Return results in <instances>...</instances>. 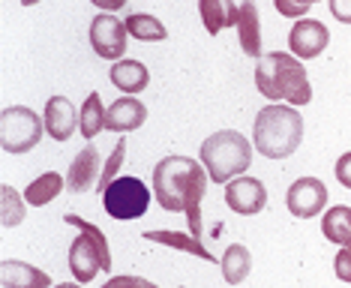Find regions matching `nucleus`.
<instances>
[{"instance_id": "nucleus-27", "label": "nucleus", "mask_w": 351, "mask_h": 288, "mask_svg": "<svg viewBox=\"0 0 351 288\" xmlns=\"http://www.w3.org/2000/svg\"><path fill=\"white\" fill-rule=\"evenodd\" d=\"M63 222H66V226H73V228H78V231H84V235H90L93 240H97L99 250H102V259H106V274H108V270H111V250H108V237L102 235V228L93 226V222H87V219H82V216H75V213H63Z\"/></svg>"}, {"instance_id": "nucleus-24", "label": "nucleus", "mask_w": 351, "mask_h": 288, "mask_svg": "<svg viewBox=\"0 0 351 288\" xmlns=\"http://www.w3.org/2000/svg\"><path fill=\"white\" fill-rule=\"evenodd\" d=\"M78 130L87 141L97 139V135L106 130V106H102V96L99 93H90L82 106V115H78Z\"/></svg>"}, {"instance_id": "nucleus-14", "label": "nucleus", "mask_w": 351, "mask_h": 288, "mask_svg": "<svg viewBox=\"0 0 351 288\" xmlns=\"http://www.w3.org/2000/svg\"><path fill=\"white\" fill-rule=\"evenodd\" d=\"M99 174H102V159H99V150L93 144H84L82 154L73 159L66 171V189L69 192H87L93 183H99Z\"/></svg>"}, {"instance_id": "nucleus-20", "label": "nucleus", "mask_w": 351, "mask_h": 288, "mask_svg": "<svg viewBox=\"0 0 351 288\" xmlns=\"http://www.w3.org/2000/svg\"><path fill=\"white\" fill-rule=\"evenodd\" d=\"M63 187H66V180H63L58 171H45V174H39V178H34L27 183L25 202L30 207H45V204H51L54 198L60 195Z\"/></svg>"}, {"instance_id": "nucleus-30", "label": "nucleus", "mask_w": 351, "mask_h": 288, "mask_svg": "<svg viewBox=\"0 0 351 288\" xmlns=\"http://www.w3.org/2000/svg\"><path fill=\"white\" fill-rule=\"evenodd\" d=\"M333 274L339 283H351V246H339L337 259H333Z\"/></svg>"}, {"instance_id": "nucleus-9", "label": "nucleus", "mask_w": 351, "mask_h": 288, "mask_svg": "<svg viewBox=\"0 0 351 288\" xmlns=\"http://www.w3.org/2000/svg\"><path fill=\"white\" fill-rule=\"evenodd\" d=\"M69 270H73L75 283H82V285L93 283L99 276V270H106V259H102L99 243L90 235H84V231L69 246Z\"/></svg>"}, {"instance_id": "nucleus-8", "label": "nucleus", "mask_w": 351, "mask_h": 288, "mask_svg": "<svg viewBox=\"0 0 351 288\" xmlns=\"http://www.w3.org/2000/svg\"><path fill=\"white\" fill-rule=\"evenodd\" d=\"M327 187L318 178H298L285 192V207L298 219H313L327 207Z\"/></svg>"}, {"instance_id": "nucleus-13", "label": "nucleus", "mask_w": 351, "mask_h": 288, "mask_svg": "<svg viewBox=\"0 0 351 288\" xmlns=\"http://www.w3.org/2000/svg\"><path fill=\"white\" fill-rule=\"evenodd\" d=\"M43 120H45V132L60 144L73 139V132L78 130V111L66 96H51V99L45 102Z\"/></svg>"}, {"instance_id": "nucleus-6", "label": "nucleus", "mask_w": 351, "mask_h": 288, "mask_svg": "<svg viewBox=\"0 0 351 288\" xmlns=\"http://www.w3.org/2000/svg\"><path fill=\"white\" fill-rule=\"evenodd\" d=\"M150 195L154 192L147 189L145 180L138 178H117L111 187L102 192V207H106V213L111 219H141V216L147 213L150 207Z\"/></svg>"}, {"instance_id": "nucleus-16", "label": "nucleus", "mask_w": 351, "mask_h": 288, "mask_svg": "<svg viewBox=\"0 0 351 288\" xmlns=\"http://www.w3.org/2000/svg\"><path fill=\"white\" fill-rule=\"evenodd\" d=\"M108 78H111V84H114L121 93H126V96H135V93L147 91V84H150L147 67L141 60H132V58L117 60L114 67H111Z\"/></svg>"}, {"instance_id": "nucleus-22", "label": "nucleus", "mask_w": 351, "mask_h": 288, "mask_svg": "<svg viewBox=\"0 0 351 288\" xmlns=\"http://www.w3.org/2000/svg\"><path fill=\"white\" fill-rule=\"evenodd\" d=\"M252 270V255L243 243H231L226 255H222V279L228 285H241Z\"/></svg>"}, {"instance_id": "nucleus-34", "label": "nucleus", "mask_w": 351, "mask_h": 288, "mask_svg": "<svg viewBox=\"0 0 351 288\" xmlns=\"http://www.w3.org/2000/svg\"><path fill=\"white\" fill-rule=\"evenodd\" d=\"M51 288H84L82 283H58V285H51Z\"/></svg>"}, {"instance_id": "nucleus-11", "label": "nucleus", "mask_w": 351, "mask_h": 288, "mask_svg": "<svg viewBox=\"0 0 351 288\" xmlns=\"http://www.w3.org/2000/svg\"><path fill=\"white\" fill-rule=\"evenodd\" d=\"M226 204L234 213H241V216L261 213L265 211V204H267L265 183H261L258 178H246V174H241V178L226 183Z\"/></svg>"}, {"instance_id": "nucleus-31", "label": "nucleus", "mask_w": 351, "mask_h": 288, "mask_svg": "<svg viewBox=\"0 0 351 288\" xmlns=\"http://www.w3.org/2000/svg\"><path fill=\"white\" fill-rule=\"evenodd\" d=\"M333 174H337L339 187L351 189V150H348V154H342V156L337 159V165H333Z\"/></svg>"}, {"instance_id": "nucleus-18", "label": "nucleus", "mask_w": 351, "mask_h": 288, "mask_svg": "<svg viewBox=\"0 0 351 288\" xmlns=\"http://www.w3.org/2000/svg\"><path fill=\"white\" fill-rule=\"evenodd\" d=\"M258 6L255 0H243L241 12H237V36H241V48L246 58H261V27H258Z\"/></svg>"}, {"instance_id": "nucleus-26", "label": "nucleus", "mask_w": 351, "mask_h": 288, "mask_svg": "<svg viewBox=\"0 0 351 288\" xmlns=\"http://www.w3.org/2000/svg\"><path fill=\"white\" fill-rule=\"evenodd\" d=\"M123 159H126V141L117 139V141H114V150H111L108 159H106V165H102V174H99V183H97L99 192H106L111 183L117 180V171H121Z\"/></svg>"}, {"instance_id": "nucleus-10", "label": "nucleus", "mask_w": 351, "mask_h": 288, "mask_svg": "<svg viewBox=\"0 0 351 288\" xmlns=\"http://www.w3.org/2000/svg\"><path fill=\"white\" fill-rule=\"evenodd\" d=\"M330 43V30L327 24H322L318 19H300L298 24H291L289 34V51L300 60H313L327 48Z\"/></svg>"}, {"instance_id": "nucleus-17", "label": "nucleus", "mask_w": 351, "mask_h": 288, "mask_svg": "<svg viewBox=\"0 0 351 288\" xmlns=\"http://www.w3.org/2000/svg\"><path fill=\"white\" fill-rule=\"evenodd\" d=\"M198 12H202V24L210 36L222 34L226 27H237V12L241 6L234 0H198Z\"/></svg>"}, {"instance_id": "nucleus-28", "label": "nucleus", "mask_w": 351, "mask_h": 288, "mask_svg": "<svg viewBox=\"0 0 351 288\" xmlns=\"http://www.w3.org/2000/svg\"><path fill=\"white\" fill-rule=\"evenodd\" d=\"M313 3H318V0H274L276 12L282 15V19H294V21L306 19V12Z\"/></svg>"}, {"instance_id": "nucleus-36", "label": "nucleus", "mask_w": 351, "mask_h": 288, "mask_svg": "<svg viewBox=\"0 0 351 288\" xmlns=\"http://www.w3.org/2000/svg\"><path fill=\"white\" fill-rule=\"evenodd\" d=\"M123 3H126V0H123Z\"/></svg>"}, {"instance_id": "nucleus-25", "label": "nucleus", "mask_w": 351, "mask_h": 288, "mask_svg": "<svg viewBox=\"0 0 351 288\" xmlns=\"http://www.w3.org/2000/svg\"><path fill=\"white\" fill-rule=\"evenodd\" d=\"M25 204L27 202L19 195V189H12L10 183L0 187V222H3V228L21 226V219H25Z\"/></svg>"}, {"instance_id": "nucleus-32", "label": "nucleus", "mask_w": 351, "mask_h": 288, "mask_svg": "<svg viewBox=\"0 0 351 288\" xmlns=\"http://www.w3.org/2000/svg\"><path fill=\"white\" fill-rule=\"evenodd\" d=\"M330 15L342 24H351V0H330Z\"/></svg>"}, {"instance_id": "nucleus-3", "label": "nucleus", "mask_w": 351, "mask_h": 288, "mask_svg": "<svg viewBox=\"0 0 351 288\" xmlns=\"http://www.w3.org/2000/svg\"><path fill=\"white\" fill-rule=\"evenodd\" d=\"M303 141V117L294 106L270 102L255 115L252 144L267 159H289Z\"/></svg>"}, {"instance_id": "nucleus-35", "label": "nucleus", "mask_w": 351, "mask_h": 288, "mask_svg": "<svg viewBox=\"0 0 351 288\" xmlns=\"http://www.w3.org/2000/svg\"><path fill=\"white\" fill-rule=\"evenodd\" d=\"M39 0H21V6H36Z\"/></svg>"}, {"instance_id": "nucleus-23", "label": "nucleus", "mask_w": 351, "mask_h": 288, "mask_svg": "<svg viewBox=\"0 0 351 288\" xmlns=\"http://www.w3.org/2000/svg\"><path fill=\"white\" fill-rule=\"evenodd\" d=\"M126 30L138 43H162V39H169V27L156 15H147V12H132L126 19Z\"/></svg>"}, {"instance_id": "nucleus-4", "label": "nucleus", "mask_w": 351, "mask_h": 288, "mask_svg": "<svg viewBox=\"0 0 351 288\" xmlns=\"http://www.w3.org/2000/svg\"><path fill=\"white\" fill-rule=\"evenodd\" d=\"M202 165L213 183H231L252 165V144L237 130H219L202 141Z\"/></svg>"}, {"instance_id": "nucleus-2", "label": "nucleus", "mask_w": 351, "mask_h": 288, "mask_svg": "<svg viewBox=\"0 0 351 288\" xmlns=\"http://www.w3.org/2000/svg\"><path fill=\"white\" fill-rule=\"evenodd\" d=\"M255 87H258V93L267 96L270 102L285 99L294 108L309 106V99H313L309 75H306V69H303L300 58H294L291 51L261 54L258 63H255Z\"/></svg>"}, {"instance_id": "nucleus-19", "label": "nucleus", "mask_w": 351, "mask_h": 288, "mask_svg": "<svg viewBox=\"0 0 351 288\" xmlns=\"http://www.w3.org/2000/svg\"><path fill=\"white\" fill-rule=\"evenodd\" d=\"M145 240H150V243H162V246H171V250H180V252H189L195 255V259L202 261H213L210 250L202 243V237L195 235H183V231H165V228H150L145 231Z\"/></svg>"}, {"instance_id": "nucleus-1", "label": "nucleus", "mask_w": 351, "mask_h": 288, "mask_svg": "<svg viewBox=\"0 0 351 288\" xmlns=\"http://www.w3.org/2000/svg\"><path fill=\"white\" fill-rule=\"evenodd\" d=\"M207 168L189 156H165L154 165V198L162 211L186 213L189 235L202 237V198L207 192Z\"/></svg>"}, {"instance_id": "nucleus-21", "label": "nucleus", "mask_w": 351, "mask_h": 288, "mask_svg": "<svg viewBox=\"0 0 351 288\" xmlns=\"http://www.w3.org/2000/svg\"><path fill=\"white\" fill-rule=\"evenodd\" d=\"M322 235L324 240L337 246H351V207L337 204L322 216Z\"/></svg>"}, {"instance_id": "nucleus-29", "label": "nucleus", "mask_w": 351, "mask_h": 288, "mask_svg": "<svg viewBox=\"0 0 351 288\" xmlns=\"http://www.w3.org/2000/svg\"><path fill=\"white\" fill-rule=\"evenodd\" d=\"M102 288H159L156 283H150V279H145V276H111V279H106V285Z\"/></svg>"}, {"instance_id": "nucleus-15", "label": "nucleus", "mask_w": 351, "mask_h": 288, "mask_svg": "<svg viewBox=\"0 0 351 288\" xmlns=\"http://www.w3.org/2000/svg\"><path fill=\"white\" fill-rule=\"evenodd\" d=\"M0 283H3V288H51V276L34 264L3 259L0 261Z\"/></svg>"}, {"instance_id": "nucleus-7", "label": "nucleus", "mask_w": 351, "mask_h": 288, "mask_svg": "<svg viewBox=\"0 0 351 288\" xmlns=\"http://www.w3.org/2000/svg\"><path fill=\"white\" fill-rule=\"evenodd\" d=\"M126 36H130L126 21H121L111 12H99L97 19L90 21V45H93V51H97V58H102V60H114V63L123 60Z\"/></svg>"}, {"instance_id": "nucleus-12", "label": "nucleus", "mask_w": 351, "mask_h": 288, "mask_svg": "<svg viewBox=\"0 0 351 288\" xmlns=\"http://www.w3.org/2000/svg\"><path fill=\"white\" fill-rule=\"evenodd\" d=\"M147 120V108L141 99H135V96H121L117 102H111L106 108V130L108 132H135L141 130Z\"/></svg>"}, {"instance_id": "nucleus-5", "label": "nucleus", "mask_w": 351, "mask_h": 288, "mask_svg": "<svg viewBox=\"0 0 351 288\" xmlns=\"http://www.w3.org/2000/svg\"><path fill=\"white\" fill-rule=\"evenodd\" d=\"M45 120L27 106H10L0 111V147L3 154H27L43 141Z\"/></svg>"}, {"instance_id": "nucleus-33", "label": "nucleus", "mask_w": 351, "mask_h": 288, "mask_svg": "<svg viewBox=\"0 0 351 288\" xmlns=\"http://www.w3.org/2000/svg\"><path fill=\"white\" fill-rule=\"evenodd\" d=\"M90 3L99 6L102 12H117V10H123V6H126L123 0H90Z\"/></svg>"}]
</instances>
